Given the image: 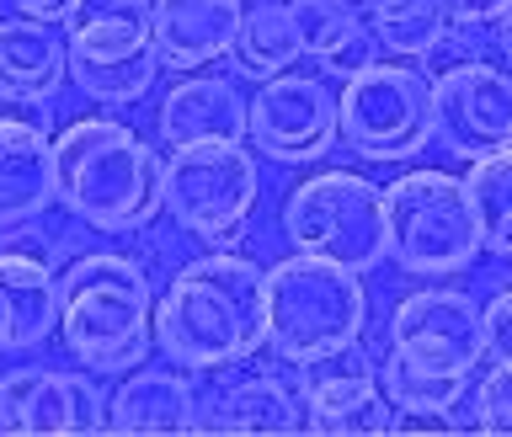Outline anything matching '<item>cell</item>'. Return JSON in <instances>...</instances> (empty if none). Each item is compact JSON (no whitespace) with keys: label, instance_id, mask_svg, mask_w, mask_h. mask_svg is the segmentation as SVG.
<instances>
[{"label":"cell","instance_id":"35","mask_svg":"<svg viewBox=\"0 0 512 437\" xmlns=\"http://www.w3.org/2000/svg\"><path fill=\"white\" fill-rule=\"evenodd\" d=\"M0 352H11V315H6V299H0Z\"/></svg>","mask_w":512,"mask_h":437},{"label":"cell","instance_id":"24","mask_svg":"<svg viewBox=\"0 0 512 437\" xmlns=\"http://www.w3.org/2000/svg\"><path fill=\"white\" fill-rule=\"evenodd\" d=\"M379 390L395 411H454L464 400V390H470V379L464 374H427V368H411L390 352L379 368Z\"/></svg>","mask_w":512,"mask_h":437},{"label":"cell","instance_id":"32","mask_svg":"<svg viewBox=\"0 0 512 437\" xmlns=\"http://www.w3.org/2000/svg\"><path fill=\"white\" fill-rule=\"evenodd\" d=\"M443 11L459 27H496L512 11V0H443Z\"/></svg>","mask_w":512,"mask_h":437},{"label":"cell","instance_id":"5","mask_svg":"<svg viewBox=\"0 0 512 437\" xmlns=\"http://www.w3.org/2000/svg\"><path fill=\"white\" fill-rule=\"evenodd\" d=\"M384 256L416 278H448L480 256L470 187L448 171H406L384 187Z\"/></svg>","mask_w":512,"mask_h":437},{"label":"cell","instance_id":"26","mask_svg":"<svg viewBox=\"0 0 512 437\" xmlns=\"http://www.w3.org/2000/svg\"><path fill=\"white\" fill-rule=\"evenodd\" d=\"M288 16H294V27H299V48L315 54V59L358 27L352 0H288Z\"/></svg>","mask_w":512,"mask_h":437},{"label":"cell","instance_id":"25","mask_svg":"<svg viewBox=\"0 0 512 437\" xmlns=\"http://www.w3.org/2000/svg\"><path fill=\"white\" fill-rule=\"evenodd\" d=\"M368 27H374V38H379V54H390V59H422L427 48L443 38L448 11H443V0H406L400 11L368 16Z\"/></svg>","mask_w":512,"mask_h":437},{"label":"cell","instance_id":"29","mask_svg":"<svg viewBox=\"0 0 512 437\" xmlns=\"http://www.w3.org/2000/svg\"><path fill=\"white\" fill-rule=\"evenodd\" d=\"M475 59H486V54H480V27H459V22H448L443 38L422 54V64H427L432 75L459 70V64H475Z\"/></svg>","mask_w":512,"mask_h":437},{"label":"cell","instance_id":"18","mask_svg":"<svg viewBox=\"0 0 512 437\" xmlns=\"http://www.w3.org/2000/svg\"><path fill=\"white\" fill-rule=\"evenodd\" d=\"M64 22L11 16L0 22V96L6 102H54L70 80V38Z\"/></svg>","mask_w":512,"mask_h":437},{"label":"cell","instance_id":"28","mask_svg":"<svg viewBox=\"0 0 512 437\" xmlns=\"http://www.w3.org/2000/svg\"><path fill=\"white\" fill-rule=\"evenodd\" d=\"M374 59H379V38H374V27H363V22H358V27H352L342 43L320 54V70H326V75H336V80H347V75L368 70Z\"/></svg>","mask_w":512,"mask_h":437},{"label":"cell","instance_id":"19","mask_svg":"<svg viewBox=\"0 0 512 437\" xmlns=\"http://www.w3.org/2000/svg\"><path fill=\"white\" fill-rule=\"evenodd\" d=\"M198 416V395H192L187 374L171 368H144L128 374L118 390L107 395V432H134V437H166V432H192Z\"/></svg>","mask_w":512,"mask_h":437},{"label":"cell","instance_id":"4","mask_svg":"<svg viewBox=\"0 0 512 437\" xmlns=\"http://www.w3.org/2000/svg\"><path fill=\"white\" fill-rule=\"evenodd\" d=\"M368 326V294L358 272L326 256H288L267 267V347L283 363H320L352 347Z\"/></svg>","mask_w":512,"mask_h":437},{"label":"cell","instance_id":"27","mask_svg":"<svg viewBox=\"0 0 512 437\" xmlns=\"http://www.w3.org/2000/svg\"><path fill=\"white\" fill-rule=\"evenodd\" d=\"M475 432L512 437V363L491 368V374L475 384Z\"/></svg>","mask_w":512,"mask_h":437},{"label":"cell","instance_id":"34","mask_svg":"<svg viewBox=\"0 0 512 437\" xmlns=\"http://www.w3.org/2000/svg\"><path fill=\"white\" fill-rule=\"evenodd\" d=\"M491 32H496V48H502V64L512 70V11H507V16H502V22H496Z\"/></svg>","mask_w":512,"mask_h":437},{"label":"cell","instance_id":"21","mask_svg":"<svg viewBox=\"0 0 512 437\" xmlns=\"http://www.w3.org/2000/svg\"><path fill=\"white\" fill-rule=\"evenodd\" d=\"M192 432H304V395L294 384H283L278 374H256L240 379L219 395L214 416L198 411L192 416Z\"/></svg>","mask_w":512,"mask_h":437},{"label":"cell","instance_id":"17","mask_svg":"<svg viewBox=\"0 0 512 437\" xmlns=\"http://www.w3.org/2000/svg\"><path fill=\"white\" fill-rule=\"evenodd\" d=\"M160 70H203L235 48L246 0H150Z\"/></svg>","mask_w":512,"mask_h":437},{"label":"cell","instance_id":"20","mask_svg":"<svg viewBox=\"0 0 512 437\" xmlns=\"http://www.w3.org/2000/svg\"><path fill=\"white\" fill-rule=\"evenodd\" d=\"M0 299L11 315V352L43 347L59 331V272L54 256L0 251Z\"/></svg>","mask_w":512,"mask_h":437},{"label":"cell","instance_id":"13","mask_svg":"<svg viewBox=\"0 0 512 437\" xmlns=\"http://www.w3.org/2000/svg\"><path fill=\"white\" fill-rule=\"evenodd\" d=\"M0 432L16 437H86L107 432V395L86 374L11 368L0 379Z\"/></svg>","mask_w":512,"mask_h":437},{"label":"cell","instance_id":"1","mask_svg":"<svg viewBox=\"0 0 512 437\" xmlns=\"http://www.w3.org/2000/svg\"><path fill=\"white\" fill-rule=\"evenodd\" d=\"M155 347L192 374L251 363L267 347V272L235 251L187 262L155 304Z\"/></svg>","mask_w":512,"mask_h":437},{"label":"cell","instance_id":"7","mask_svg":"<svg viewBox=\"0 0 512 437\" xmlns=\"http://www.w3.org/2000/svg\"><path fill=\"white\" fill-rule=\"evenodd\" d=\"M256 198H262V171H256L246 139L182 144V150H171L166 176H160V208L171 214V224H182L198 240H214V246L240 240L246 219L256 214Z\"/></svg>","mask_w":512,"mask_h":437},{"label":"cell","instance_id":"30","mask_svg":"<svg viewBox=\"0 0 512 437\" xmlns=\"http://www.w3.org/2000/svg\"><path fill=\"white\" fill-rule=\"evenodd\" d=\"M480 320H486V352L496 363H512V288H502V294L480 310Z\"/></svg>","mask_w":512,"mask_h":437},{"label":"cell","instance_id":"6","mask_svg":"<svg viewBox=\"0 0 512 437\" xmlns=\"http://www.w3.org/2000/svg\"><path fill=\"white\" fill-rule=\"evenodd\" d=\"M70 80L102 107H134L160 75L150 0H75L64 16Z\"/></svg>","mask_w":512,"mask_h":437},{"label":"cell","instance_id":"11","mask_svg":"<svg viewBox=\"0 0 512 437\" xmlns=\"http://www.w3.org/2000/svg\"><path fill=\"white\" fill-rule=\"evenodd\" d=\"M390 352L427 374H464L486 358L480 304L459 288H416L390 315Z\"/></svg>","mask_w":512,"mask_h":437},{"label":"cell","instance_id":"3","mask_svg":"<svg viewBox=\"0 0 512 437\" xmlns=\"http://www.w3.org/2000/svg\"><path fill=\"white\" fill-rule=\"evenodd\" d=\"M59 342L86 374H128L155 347V283L123 251H86L59 272Z\"/></svg>","mask_w":512,"mask_h":437},{"label":"cell","instance_id":"12","mask_svg":"<svg viewBox=\"0 0 512 437\" xmlns=\"http://www.w3.org/2000/svg\"><path fill=\"white\" fill-rule=\"evenodd\" d=\"M299 395H304V432L379 437L395 422V406L379 390V363H368V352L358 342L320 363H304Z\"/></svg>","mask_w":512,"mask_h":437},{"label":"cell","instance_id":"16","mask_svg":"<svg viewBox=\"0 0 512 437\" xmlns=\"http://www.w3.org/2000/svg\"><path fill=\"white\" fill-rule=\"evenodd\" d=\"M246 112L251 102L240 96L235 80L224 75H187L160 96L155 112V134L166 150H182V144H208V139H246Z\"/></svg>","mask_w":512,"mask_h":437},{"label":"cell","instance_id":"9","mask_svg":"<svg viewBox=\"0 0 512 437\" xmlns=\"http://www.w3.org/2000/svg\"><path fill=\"white\" fill-rule=\"evenodd\" d=\"M283 235L304 256H326L352 272L384 262V187L358 171H320L283 198Z\"/></svg>","mask_w":512,"mask_h":437},{"label":"cell","instance_id":"22","mask_svg":"<svg viewBox=\"0 0 512 437\" xmlns=\"http://www.w3.org/2000/svg\"><path fill=\"white\" fill-rule=\"evenodd\" d=\"M230 54H235V70L246 80H267V75L294 70L304 48H299L294 16H288V0H246Z\"/></svg>","mask_w":512,"mask_h":437},{"label":"cell","instance_id":"23","mask_svg":"<svg viewBox=\"0 0 512 437\" xmlns=\"http://www.w3.org/2000/svg\"><path fill=\"white\" fill-rule=\"evenodd\" d=\"M464 187H470V208L480 224V251L512 262V144L491 155H475Z\"/></svg>","mask_w":512,"mask_h":437},{"label":"cell","instance_id":"15","mask_svg":"<svg viewBox=\"0 0 512 437\" xmlns=\"http://www.w3.org/2000/svg\"><path fill=\"white\" fill-rule=\"evenodd\" d=\"M54 198V139H48V112L22 118L0 112V224L43 219Z\"/></svg>","mask_w":512,"mask_h":437},{"label":"cell","instance_id":"8","mask_svg":"<svg viewBox=\"0 0 512 437\" xmlns=\"http://www.w3.org/2000/svg\"><path fill=\"white\" fill-rule=\"evenodd\" d=\"M336 102H342V144L374 166H400L438 139L432 80L406 70V64L374 59L368 70L342 80Z\"/></svg>","mask_w":512,"mask_h":437},{"label":"cell","instance_id":"31","mask_svg":"<svg viewBox=\"0 0 512 437\" xmlns=\"http://www.w3.org/2000/svg\"><path fill=\"white\" fill-rule=\"evenodd\" d=\"M475 427V416H454V411H395L390 432H464Z\"/></svg>","mask_w":512,"mask_h":437},{"label":"cell","instance_id":"14","mask_svg":"<svg viewBox=\"0 0 512 437\" xmlns=\"http://www.w3.org/2000/svg\"><path fill=\"white\" fill-rule=\"evenodd\" d=\"M432 112H438V139L454 155H491L512 144V70L475 59L459 70L432 75Z\"/></svg>","mask_w":512,"mask_h":437},{"label":"cell","instance_id":"33","mask_svg":"<svg viewBox=\"0 0 512 437\" xmlns=\"http://www.w3.org/2000/svg\"><path fill=\"white\" fill-rule=\"evenodd\" d=\"M22 16H38V22H64L75 11V0H11Z\"/></svg>","mask_w":512,"mask_h":437},{"label":"cell","instance_id":"2","mask_svg":"<svg viewBox=\"0 0 512 437\" xmlns=\"http://www.w3.org/2000/svg\"><path fill=\"white\" fill-rule=\"evenodd\" d=\"M160 160L118 118H75L54 139V198L102 235L144 230L160 214Z\"/></svg>","mask_w":512,"mask_h":437},{"label":"cell","instance_id":"10","mask_svg":"<svg viewBox=\"0 0 512 437\" xmlns=\"http://www.w3.org/2000/svg\"><path fill=\"white\" fill-rule=\"evenodd\" d=\"M246 139L278 166H315L342 139V102L326 75H267L251 96Z\"/></svg>","mask_w":512,"mask_h":437}]
</instances>
